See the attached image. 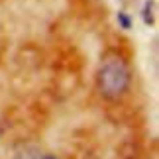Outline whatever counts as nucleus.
Returning a JSON list of instances; mask_svg holds the SVG:
<instances>
[{"label":"nucleus","mask_w":159,"mask_h":159,"mask_svg":"<svg viewBox=\"0 0 159 159\" xmlns=\"http://www.w3.org/2000/svg\"><path fill=\"white\" fill-rule=\"evenodd\" d=\"M130 84V71L126 61L116 53L104 57L98 69V89L106 98H118L126 93Z\"/></svg>","instance_id":"f257e3e1"},{"label":"nucleus","mask_w":159,"mask_h":159,"mask_svg":"<svg viewBox=\"0 0 159 159\" xmlns=\"http://www.w3.org/2000/svg\"><path fill=\"white\" fill-rule=\"evenodd\" d=\"M118 22H120V26L124 28V30H130V28H132V20H130V16L124 14V12H118Z\"/></svg>","instance_id":"f03ea898"},{"label":"nucleus","mask_w":159,"mask_h":159,"mask_svg":"<svg viewBox=\"0 0 159 159\" xmlns=\"http://www.w3.org/2000/svg\"><path fill=\"white\" fill-rule=\"evenodd\" d=\"M43 159H59V157H55V155H45Z\"/></svg>","instance_id":"7ed1b4c3"}]
</instances>
